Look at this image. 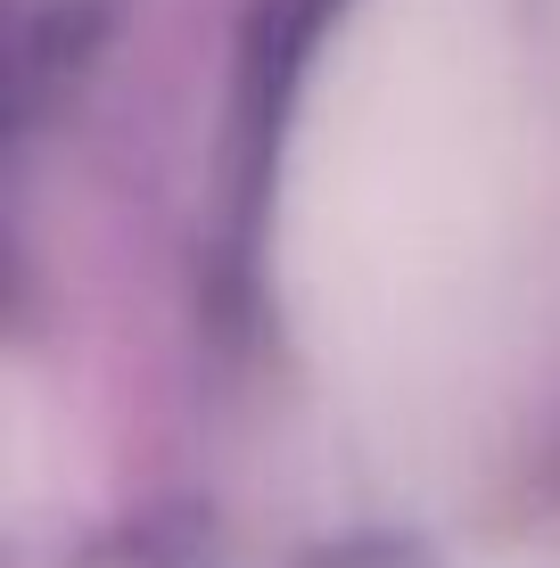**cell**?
<instances>
[{
  "label": "cell",
  "mask_w": 560,
  "mask_h": 568,
  "mask_svg": "<svg viewBox=\"0 0 560 568\" xmlns=\"http://www.w3.org/2000/svg\"><path fill=\"white\" fill-rule=\"evenodd\" d=\"M288 338L396 428L503 413L560 355V141L511 0H355L288 115Z\"/></svg>",
  "instance_id": "obj_1"
}]
</instances>
